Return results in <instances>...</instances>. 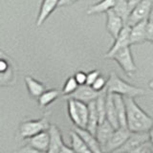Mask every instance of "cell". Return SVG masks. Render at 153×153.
Returning a JSON list of instances; mask_svg holds the SVG:
<instances>
[{
  "instance_id": "cell-6",
  "label": "cell",
  "mask_w": 153,
  "mask_h": 153,
  "mask_svg": "<svg viewBox=\"0 0 153 153\" xmlns=\"http://www.w3.org/2000/svg\"><path fill=\"white\" fill-rule=\"evenodd\" d=\"M152 2H153V0H142L140 3H138L136 6L131 10L130 14H129V16H128L126 25L133 26L143 20L148 19Z\"/></svg>"
},
{
  "instance_id": "cell-25",
  "label": "cell",
  "mask_w": 153,
  "mask_h": 153,
  "mask_svg": "<svg viewBox=\"0 0 153 153\" xmlns=\"http://www.w3.org/2000/svg\"><path fill=\"white\" fill-rule=\"evenodd\" d=\"M76 108H78V112H79V121H80V127L85 128L86 124H87L88 115H89L88 104L85 103V102H79V100H76Z\"/></svg>"
},
{
  "instance_id": "cell-39",
  "label": "cell",
  "mask_w": 153,
  "mask_h": 153,
  "mask_svg": "<svg viewBox=\"0 0 153 153\" xmlns=\"http://www.w3.org/2000/svg\"><path fill=\"white\" fill-rule=\"evenodd\" d=\"M150 42H151V43H152V44H153V38H152V39L150 40Z\"/></svg>"
},
{
  "instance_id": "cell-13",
  "label": "cell",
  "mask_w": 153,
  "mask_h": 153,
  "mask_svg": "<svg viewBox=\"0 0 153 153\" xmlns=\"http://www.w3.org/2000/svg\"><path fill=\"white\" fill-rule=\"evenodd\" d=\"M59 0H42L36 18V27H40L51 16L52 13L56 8H59Z\"/></svg>"
},
{
  "instance_id": "cell-33",
  "label": "cell",
  "mask_w": 153,
  "mask_h": 153,
  "mask_svg": "<svg viewBox=\"0 0 153 153\" xmlns=\"http://www.w3.org/2000/svg\"><path fill=\"white\" fill-rule=\"evenodd\" d=\"M78 1H79V0H59V8L72 6V5L75 4L76 2H78Z\"/></svg>"
},
{
  "instance_id": "cell-27",
  "label": "cell",
  "mask_w": 153,
  "mask_h": 153,
  "mask_svg": "<svg viewBox=\"0 0 153 153\" xmlns=\"http://www.w3.org/2000/svg\"><path fill=\"white\" fill-rule=\"evenodd\" d=\"M78 87H79V84L76 81L74 76L67 79V80L65 81V83L63 85V88H62V94H63L64 98L68 97L71 94H73L75 91L78 89Z\"/></svg>"
},
{
  "instance_id": "cell-35",
  "label": "cell",
  "mask_w": 153,
  "mask_h": 153,
  "mask_svg": "<svg viewBox=\"0 0 153 153\" xmlns=\"http://www.w3.org/2000/svg\"><path fill=\"white\" fill-rule=\"evenodd\" d=\"M127 1H128L129 7H130V10H132L138 3H140L142 0H127Z\"/></svg>"
},
{
  "instance_id": "cell-17",
  "label": "cell",
  "mask_w": 153,
  "mask_h": 153,
  "mask_svg": "<svg viewBox=\"0 0 153 153\" xmlns=\"http://www.w3.org/2000/svg\"><path fill=\"white\" fill-rule=\"evenodd\" d=\"M113 100L116 108L120 127H126V106L124 98L121 95L113 94Z\"/></svg>"
},
{
  "instance_id": "cell-2",
  "label": "cell",
  "mask_w": 153,
  "mask_h": 153,
  "mask_svg": "<svg viewBox=\"0 0 153 153\" xmlns=\"http://www.w3.org/2000/svg\"><path fill=\"white\" fill-rule=\"evenodd\" d=\"M106 91L108 94H118L123 96V97H129L134 99L146 95L145 89L137 87V86H134L124 81L116 74V72L110 73L107 80Z\"/></svg>"
},
{
  "instance_id": "cell-14",
  "label": "cell",
  "mask_w": 153,
  "mask_h": 153,
  "mask_svg": "<svg viewBox=\"0 0 153 153\" xmlns=\"http://www.w3.org/2000/svg\"><path fill=\"white\" fill-rule=\"evenodd\" d=\"M73 130L80 136V138L84 141V143L90 148V150L93 153H103L102 148L100 146V143L98 142L97 138L92 133H90L86 128H81L79 126H75Z\"/></svg>"
},
{
  "instance_id": "cell-7",
  "label": "cell",
  "mask_w": 153,
  "mask_h": 153,
  "mask_svg": "<svg viewBox=\"0 0 153 153\" xmlns=\"http://www.w3.org/2000/svg\"><path fill=\"white\" fill-rule=\"evenodd\" d=\"M146 142H149L148 132H143V133H132L131 132L128 139L126 141V143H124L119 149L114 151L113 153L131 152Z\"/></svg>"
},
{
  "instance_id": "cell-22",
  "label": "cell",
  "mask_w": 153,
  "mask_h": 153,
  "mask_svg": "<svg viewBox=\"0 0 153 153\" xmlns=\"http://www.w3.org/2000/svg\"><path fill=\"white\" fill-rule=\"evenodd\" d=\"M71 138V147L76 153H93L90 148L84 143V141L80 138V136L75 130L70 132Z\"/></svg>"
},
{
  "instance_id": "cell-38",
  "label": "cell",
  "mask_w": 153,
  "mask_h": 153,
  "mask_svg": "<svg viewBox=\"0 0 153 153\" xmlns=\"http://www.w3.org/2000/svg\"><path fill=\"white\" fill-rule=\"evenodd\" d=\"M148 85H149V87H150V89H151V90L153 91V79L149 81V83H148Z\"/></svg>"
},
{
  "instance_id": "cell-15",
  "label": "cell",
  "mask_w": 153,
  "mask_h": 153,
  "mask_svg": "<svg viewBox=\"0 0 153 153\" xmlns=\"http://www.w3.org/2000/svg\"><path fill=\"white\" fill-rule=\"evenodd\" d=\"M26 140L28 142L27 145L31 146L32 147L36 148V149L43 151V152L48 151V147H49V140H50L48 130L42 131L40 133L36 134V135H35V136L26 139Z\"/></svg>"
},
{
  "instance_id": "cell-23",
  "label": "cell",
  "mask_w": 153,
  "mask_h": 153,
  "mask_svg": "<svg viewBox=\"0 0 153 153\" xmlns=\"http://www.w3.org/2000/svg\"><path fill=\"white\" fill-rule=\"evenodd\" d=\"M60 92L59 90L51 89V90H45L39 97L37 98L38 100V105L41 108H44L48 106L52 102H54L55 100L59 97Z\"/></svg>"
},
{
  "instance_id": "cell-28",
  "label": "cell",
  "mask_w": 153,
  "mask_h": 153,
  "mask_svg": "<svg viewBox=\"0 0 153 153\" xmlns=\"http://www.w3.org/2000/svg\"><path fill=\"white\" fill-rule=\"evenodd\" d=\"M107 80H108V79H106L104 76H100L99 78L94 81V83L91 85V87H92L94 90L98 91V92H102V91H103L105 88H106Z\"/></svg>"
},
{
  "instance_id": "cell-32",
  "label": "cell",
  "mask_w": 153,
  "mask_h": 153,
  "mask_svg": "<svg viewBox=\"0 0 153 153\" xmlns=\"http://www.w3.org/2000/svg\"><path fill=\"white\" fill-rule=\"evenodd\" d=\"M146 37L147 41H150L153 38V21L148 20V19L146 22Z\"/></svg>"
},
{
  "instance_id": "cell-30",
  "label": "cell",
  "mask_w": 153,
  "mask_h": 153,
  "mask_svg": "<svg viewBox=\"0 0 153 153\" xmlns=\"http://www.w3.org/2000/svg\"><path fill=\"white\" fill-rule=\"evenodd\" d=\"M16 153H47V152L37 150V149H36V148L32 147L31 146L26 145V146H24L19 148Z\"/></svg>"
},
{
  "instance_id": "cell-5",
  "label": "cell",
  "mask_w": 153,
  "mask_h": 153,
  "mask_svg": "<svg viewBox=\"0 0 153 153\" xmlns=\"http://www.w3.org/2000/svg\"><path fill=\"white\" fill-rule=\"evenodd\" d=\"M130 131L127 127H119L115 129L112 135L110 136L109 140L105 143L102 148L103 153H113L121 147L130 135Z\"/></svg>"
},
{
  "instance_id": "cell-29",
  "label": "cell",
  "mask_w": 153,
  "mask_h": 153,
  "mask_svg": "<svg viewBox=\"0 0 153 153\" xmlns=\"http://www.w3.org/2000/svg\"><path fill=\"white\" fill-rule=\"evenodd\" d=\"M100 76V72L99 70H93L90 71L89 73H86V84L91 86Z\"/></svg>"
},
{
  "instance_id": "cell-10",
  "label": "cell",
  "mask_w": 153,
  "mask_h": 153,
  "mask_svg": "<svg viewBox=\"0 0 153 153\" xmlns=\"http://www.w3.org/2000/svg\"><path fill=\"white\" fill-rule=\"evenodd\" d=\"M126 25V24L124 23V21L113 10H110L106 13V30L113 39L118 36L120 32Z\"/></svg>"
},
{
  "instance_id": "cell-3",
  "label": "cell",
  "mask_w": 153,
  "mask_h": 153,
  "mask_svg": "<svg viewBox=\"0 0 153 153\" xmlns=\"http://www.w3.org/2000/svg\"><path fill=\"white\" fill-rule=\"evenodd\" d=\"M51 112H47L44 116L37 120H29V121L22 122L19 127V136L22 139H28L42 131L48 130L50 127V118Z\"/></svg>"
},
{
  "instance_id": "cell-8",
  "label": "cell",
  "mask_w": 153,
  "mask_h": 153,
  "mask_svg": "<svg viewBox=\"0 0 153 153\" xmlns=\"http://www.w3.org/2000/svg\"><path fill=\"white\" fill-rule=\"evenodd\" d=\"M131 46L130 45V26L126 25L123 30L120 32L118 36L114 39V43L108 52L104 55L106 59H111V56L119 50L123 49L124 47Z\"/></svg>"
},
{
  "instance_id": "cell-34",
  "label": "cell",
  "mask_w": 153,
  "mask_h": 153,
  "mask_svg": "<svg viewBox=\"0 0 153 153\" xmlns=\"http://www.w3.org/2000/svg\"><path fill=\"white\" fill-rule=\"evenodd\" d=\"M59 153H76V152L73 150V148L68 146H66L65 143H64V145L61 146V148H60V150H59Z\"/></svg>"
},
{
  "instance_id": "cell-18",
  "label": "cell",
  "mask_w": 153,
  "mask_h": 153,
  "mask_svg": "<svg viewBox=\"0 0 153 153\" xmlns=\"http://www.w3.org/2000/svg\"><path fill=\"white\" fill-rule=\"evenodd\" d=\"M105 116H106V120L111 123V126L115 129L120 127L116 108H115V103L113 100V95L108 93L106 95V100H105Z\"/></svg>"
},
{
  "instance_id": "cell-20",
  "label": "cell",
  "mask_w": 153,
  "mask_h": 153,
  "mask_svg": "<svg viewBox=\"0 0 153 153\" xmlns=\"http://www.w3.org/2000/svg\"><path fill=\"white\" fill-rule=\"evenodd\" d=\"M88 104V108H89V115H88V121L87 124H86V129L92 133L93 135L96 134L97 131V128L99 126V115L97 112V108H96V102L95 100L93 102H90Z\"/></svg>"
},
{
  "instance_id": "cell-16",
  "label": "cell",
  "mask_w": 153,
  "mask_h": 153,
  "mask_svg": "<svg viewBox=\"0 0 153 153\" xmlns=\"http://www.w3.org/2000/svg\"><path fill=\"white\" fill-rule=\"evenodd\" d=\"M114 130H115V128L111 126V123H110L107 120H105L102 123H99L95 136L97 138L98 142L100 143L102 148H103L105 143H107V141L109 140V138L112 135Z\"/></svg>"
},
{
  "instance_id": "cell-36",
  "label": "cell",
  "mask_w": 153,
  "mask_h": 153,
  "mask_svg": "<svg viewBox=\"0 0 153 153\" xmlns=\"http://www.w3.org/2000/svg\"><path fill=\"white\" fill-rule=\"evenodd\" d=\"M148 135H149V142L151 143V145L153 146V126L150 128V130L148 131Z\"/></svg>"
},
{
  "instance_id": "cell-31",
  "label": "cell",
  "mask_w": 153,
  "mask_h": 153,
  "mask_svg": "<svg viewBox=\"0 0 153 153\" xmlns=\"http://www.w3.org/2000/svg\"><path fill=\"white\" fill-rule=\"evenodd\" d=\"M74 78H75L76 81L78 82L79 85L86 84V73H84V72H82V71L76 72L74 76Z\"/></svg>"
},
{
  "instance_id": "cell-26",
  "label": "cell",
  "mask_w": 153,
  "mask_h": 153,
  "mask_svg": "<svg viewBox=\"0 0 153 153\" xmlns=\"http://www.w3.org/2000/svg\"><path fill=\"white\" fill-rule=\"evenodd\" d=\"M67 104H68V114L71 121L73 122L75 126L80 127V121L79 117L78 108H76V100L73 99H67Z\"/></svg>"
},
{
  "instance_id": "cell-1",
  "label": "cell",
  "mask_w": 153,
  "mask_h": 153,
  "mask_svg": "<svg viewBox=\"0 0 153 153\" xmlns=\"http://www.w3.org/2000/svg\"><path fill=\"white\" fill-rule=\"evenodd\" d=\"M126 106V127L132 133L148 132L153 126V118L143 110L134 98L123 97Z\"/></svg>"
},
{
  "instance_id": "cell-12",
  "label": "cell",
  "mask_w": 153,
  "mask_h": 153,
  "mask_svg": "<svg viewBox=\"0 0 153 153\" xmlns=\"http://www.w3.org/2000/svg\"><path fill=\"white\" fill-rule=\"evenodd\" d=\"M146 22L147 19L130 26V45L142 44L147 41Z\"/></svg>"
},
{
  "instance_id": "cell-37",
  "label": "cell",
  "mask_w": 153,
  "mask_h": 153,
  "mask_svg": "<svg viewBox=\"0 0 153 153\" xmlns=\"http://www.w3.org/2000/svg\"><path fill=\"white\" fill-rule=\"evenodd\" d=\"M148 20L153 21V2H152V5H151V8H150L149 16H148Z\"/></svg>"
},
{
  "instance_id": "cell-21",
  "label": "cell",
  "mask_w": 153,
  "mask_h": 153,
  "mask_svg": "<svg viewBox=\"0 0 153 153\" xmlns=\"http://www.w3.org/2000/svg\"><path fill=\"white\" fill-rule=\"evenodd\" d=\"M115 1L116 0H100V2L91 5L87 9L88 16H93V14H100V13H106L108 11L112 10Z\"/></svg>"
},
{
  "instance_id": "cell-4",
  "label": "cell",
  "mask_w": 153,
  "mask_h": 153,
  "mask_svg": "<svg viewBox=\"0 0 153 153\" xmlns=\"http://www.w3.org/2000/svg\"><path fill=\"white\" fill-rule=\"evenodd\" d=\"M110 59H114L119 64V66L123 70V72L129 76H133V75L137 72V66L134 61L132 52L130 46L124 47L119 50L111 56Z\"/></svg>"
},
{
  "instance_id": "cell-9",
  "label": "cell",
  "mask_w": 153,
  "mask_h": 153,
  "mask_svg": "<svg viewBox=\"0 0 153 153\" xmlns=\"http://www.w3.org/2000/svg\"><path fill=\"white\" fill-rule=\"evenodd\" d=\"M100 94V92L94 90L90 85L83 84V85H79L78 89L73 94H71L65 99H73L85 103H89L90 102L96 100V99L99 97Z\"/></svg>"
},
{
  "instance_id": "cell-24",
  "label": "cell",
  "mask_w": 153,
  "mask_h": 153,
  "mask_svg": "<svg viewBox=\"0 0 153 153\" xmlns=\"http://www.w3.org/2000/svg\"><path fill=\"white\" fill-rule=\"evenodd\" d=\"M112 10L123 19V20L124 21V23L126 24L127 23L128 16H129V14H130V12H131L127 0H116Z\"/></svg>"
},
{
  "instance_id": "cell-19",
  "label": "cell",
  "mask_w": 153,
  "mask_h": 153,
  "mask_svg": "<svg viewBox=\"0 0 153 153\" xmlns=\"http://www.w3.org/2000/svg\"><path fill=\"white\" fill-rule=\"evenodd\" d=\"M25 83L29 91V94L33 98H38L46 90L45 84H43L40 81L36 80V79L32 78L30 76H25Z\"/></svg>"
},
{
  "instance_id": "cell-11",
  "label": "cell",
  "mask_w": 153,
  "mask_h": 153,
  "mask_svg": "<svg viewBox=\"0 0 153 153\" xmlns=\"http://www.w3.org/2000/svg\"><path fill=\"white\" fill-rule=\"evenodd\" d=\"M48 133H49L50 140L47 153H59L61 146L64 145L60 129L56 124H50Z\"/></svg>"
}]
</instances>
